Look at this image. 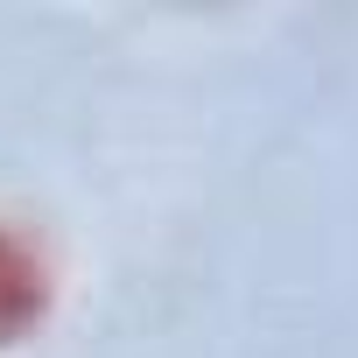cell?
I'll return each instance as SVG.
<instances>
[{
	"label": "cell",
	"instance_id": "cell-1",
	"mask_svg": "<svg viewBox=\"0 0 358 358\" xmlns=\"http://www.w3.org/2000/svg\"><path fill=\"white\" fill-rule=\"evenodd\" d=\"M43 309H50V260L22 225L0 218V344L29 337L43 323Z\"/></svg>",
	"mask_w": 358,
	"mask_h": 358
}]
</instances>
